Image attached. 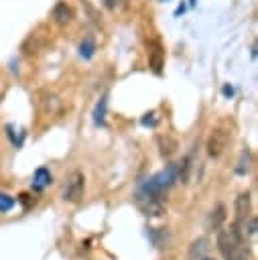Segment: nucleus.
Returning a JSON list of instances; mask_svg holds the SVG:
<instances>
[{"label": "nucleus", "mask_w": 258, "mask_h": 260, "mask_svg": "<svg viewBox=\"0 0 258 260\" xmlns=\"http://www.w3.org/2000/svg\"><path fill=\"white\" fill-rule=\"evenodd\" d=\"M248 217H250V197H248V193H244L236 201V230L246 228Z\"/></svg>", "instance_id": "4"}, {"label": "nucleus", "mask_w": 258, "mask_h": 260, "mask_svg": "<svg viewBox=\"0 0 258 260\" xmlns=\"http://www.w3.org/2000/svg\"><path fill=\"white\" fill-rule=\"evenodd\" d=\"M106 2V6L108 8H118V6H122L124 4V0H104Z\"/></svg>", "instance_id": "15"}, {"label": "nucleus", "mask_w": 258, "mask_h": 260, "mask_svg": "<svg viewBox=\"0 0 258 260\" xmlns=\"http://www.w3.org/2000/svg\"><path fill=\"white\" fill-rule=\"evenodd\" d=\"M12 207H14V199H12L10 195H6V193H0V211L6 213V211H10Z\"/></svg>", "instance_id": "12"}, {"label": "nucleus", "mask_w": 258, "mask_h": 260, "mask_svg": "<svg viewBox=\"0 0 258 260\" xmlns=\"http://www.w3.org/2000/svg\"><path fill=\"white\" fill-rule=\"evenodd\" d=\"M223 93H225V95H232V93H234V89H232V87H228V85H225V87H223Z\"/></svg>", "instance_id": "16"}, {"label": "nucleus", "mask_w": 258, "mask_h": 260, "mask_svg": "<svg viewBox=\"0 0 258 260\" xmlns=\"http://www.w3.org/2000/svg\"><path fill=\"white\" fill-rule=\"evenodd\" d=\"M203 260H211V258H203Z\"/></svg>", "instance_id": "17"}, {"label": "nucleus", "mask_w": 258, "mask_h": 260, "mask_svg": "<svg viewBox=\"0 0 258 260\" xmlns=\"http://www.w3.org/2000/svg\"><path fill=\"white\" fill-rule=\"evenodd\" d=\"M223 219H225V207H223L221 203H217V205L209 211V215H207V219H205V228H207V230H217Z\"/></svg>", "instance_id": "5"}, {"label": "nucleus", "mask_w": 258, "mask_h": 260, "mask_svg": "<svg viewBox=\"0 0 258 260\" xmlns=\"http://www.w3.org/2000/svg\"><path fill=\"white\" fill-rule=\"evenodd\" d=\"M51 181H53V179H51V173H49L45 167L37 169V171H35V175H33V187H35L37 191L45 189V187H47Z\"/></svg>", "instance_id": "7"}, {"label": "nucleus", "mask_w": 258, "mask_h": 260, "mask_svg": "<svg viewBox=\"0 0 258 260\" xmlns=\"http://www.w3.org/2000/svg\"><path fill=\"white\" fill-rule=\"evenodd\" d=\"M225 144H228V134L223 130H213L211 136H209V140H207V152H209V156H219L223 152Z\"/></svg>", "instance_id": "3"}, {"label": "nucleus", "mask_w": 258, "mask_h": 260, "mask_svg": "<svg viewBox=\"0 0 258 260\" xmlns=\"http://www.w3.org/2000/svg\"><path fill=\"white\" fill-rule=\"evenodd\" d=\"M217 246L223 256V260H250L248 258V248L244 246L240 230H219L217 234Z\"/></svg>", "instance_id": "1"}, {"label": "nucleus", "mask_w": 258, "mask_h": 260, "mask_svg": "<svg viewBox=\"0 0 258 260\" xmlns=\"http://www.w3.org/2000/svg\"><path fill=\"white\" fill-rule=\"evenodd\" d=\"M142 124H144V126H154V124H156L154 114H146V116L142 118Z\"/></svg>", "instance_id": "14"}, {"label": "nucleus", "mask_w": 258, "mask_h": 260, "mask_svg": "<svg viewBox=\"0 0 258 260\" xmlns=\"http://www.w3.org/2000/svg\"><path fill=\"white\" fill-rule=\"evenodd\" d=\"M93 51H95V43H93V39H91V37L83 39V43L79 45V55H81L83 59H89V57L93 55Z\"/></svg>", "instance_id": "10"}, {"label": "nucleus", "mask_w": 258, "mask_h": 260, "mask_svg": "<svg viewBox=\"0 0 258 260\" xmlns=\"http://www.w3.org/2000/svg\"><path fill=\"white\" fill-rule=\"evenodd\" d=\"M203 250H205V240H197V242L191 246V252H189V254L195 256V254H201Z\"/></svg>", "instance_id": "13"}, {"label": "nucleus", "mask_w": 258, "mask_h": 260, "mask_svg": "<svg viewBox=\"0 0 258 260\" xmlns=\"http://www.w3.org/2000/svg\"><path fill=\"white\" fill-rule=\"evenodd\" d=\"M104 114H106V98H102L93 110V122L95 124H104Z\"/></svg>", "instance_id": "11"}, {"label": "nucleus", "mask_w": 258, "mask_h": 260, "mask_svg": "<svg viewBox=\"0 0 258 260\" xmlns=\"http://www.w3.org/2000/svg\"><path fill=\"white\" fill-rule=\"evenodd\" d=\"M158 144H160V154H163V156H171V154L177 150V142H175V138H171V136H160V138H158Z\"/></svg>", "instance_id": "9"}, {"label": "nucleus", "mask_w": 258, "mask_h": 260, "mask_svg": "<svg viewBox=\"0 0 258 260\" xmlns=\"http://www.w3.org/2000/svg\"><path fill=\"white\" fill-rule=\"evenodd\" d=\"M81 195H83V175L79 171H75L67 179V185H65V191H63V199H67V201H79Z\"/></svg>", "instance_id": "2"}, {"label": "nucleus", "mask_w": 258, "mask_h": 260, "mask_svg": "<svg viewBox=\"0 0 258 260\" xmlns=\"http://www.w3.org/2000/svg\"><path fill=\"white\" fill-rule=\"evenodd\" d=\"M148 55H150V67L158 73L160 67H163V51H160V47L158 45H152L150 51H148Z\"/></svg>", "instance_id": "8"}, {"label": "nucleus", "mask_w": 258, "mask_h": 260, "mask_svg": "<svg viewBox=\"0 0 258 260\" xmlns=\"http://www.w3.org/2000/svg\"><path fill=\"white\" fill-rule=\"evenodd\" d=\"M71 18H73L71 8H69L65 2H57L55 8H53V20H55L59 26H63V24L71 22Z\"/></svg>", "instance_id": "6"}]
</instances>
